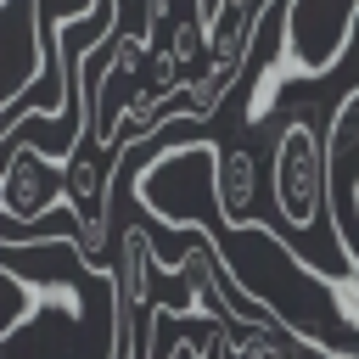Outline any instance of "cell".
Here are the masks:
<instances>
[{"instance_id": "obj_5", "label": "cell", "mask_w": 359, "mask_h": 359, "mask_svg": "<svg viewBox=\"0 0 359 359\" xmlns=\"http://www.w3.org/2000/svg\"><path fill=\"white\" fill-rule=\"evenodd\" d=\"M258 337L275 348V359H353V353H337V348H325L320 337H303L297 325H264Z\"/></svg>"}, {"instance_id": "obj_2", "label": "cell", "mask_w": 359, "mask_h": 359, "mask_svg": "<svg viewBox=\"0 0 359 359\" xmlns=\"http://www.w3.org/2000/svg\"><path fill=\"white\" fill-rule=\"evenodd\" d=\"M135 196L174 230H191L202 219V208L219 213V151L213 146H180L163 151L140 168Z\"/></svg>"}, {"instance_id": "obj_6", "label": "cell", "mask_w": 359, "mask_h": 359, "mask_svg": "<svg viewBox=\"0 0 359 359\" xmlns=\"http://www.w3.org/2000/svg\"><path fill=\"white\" fill-rule=\"evenodd\" d=\"M0 280H6V286H11V292H28V286H22V275H17V269H11V264H6V258H0ZM28 314H34V303H28V297H22V303H17V309H11V314H6V331H0V337H6V342H11V337H17V331H22V320H28Z\"/></svg>"}, {"instance_id": "obj_4", "label": "cell", "mask_w": 359, "mask_h": 359, "mask_svg": "<svg viewBox=\"0 0 359 359\" xmlns=\"http://www.w3.org/2000/svg\"><path fill=\"white\" fill-rule=\"evenodd\" d=\"M252 202H258V157L247 146L219 151V224L224 230H252L258 224Z\"/></svg>"}, {"instance_id": "obj_1", "label": "cell", "mask_w": 359, "mask_h": 359, "mask_svg": "<svg viewBox=\"0 0 359 359\" xmlns=\"http://www.w3.org/2000/svg\"><path fill=\"white\" fill-rule=\"evenodd\" d=\"M269 196L286 230L314 236L331 213V140L309 123L292 118L275 140V168H269Z\"/></svg>"}, {"instance_id": "obj_8", "label": "cell", "mask_w": 359, "mask_h": 359, "mask_svg": "<svg viewBox=\"0 0 359 359\" xmlns=\"http://www.w3.org/2000/svg\"><path fill=\"white\" fill-rule=\"evenodd\" d=\"M353 180H359V174H353Z\"/></svg>"}, {"instance_id": "obj_3", "label": "cell", "mask_w": 359, "mask_h": 359, "mask_svg": "<svg viewBox=\"0 0 359 359\" xmlns=\"http://www.w3.org/2000/svg\"><path fill=\"white\" fill-rule=\"evenodd\" d=\"M67 202V163L56 151L39 146H6L0 163V219H6V241H17L22 224H39L50 208Z\"/></svg>"}, {"instance_id": "obj_7", "label": "cell", "mask_w": 359, "mask_h": 359, "mask_svg": "<svg viewBox=\"0 0 359 359\" xmlns=\"http://www.w3.org/2000/svg\"><path fill=\"white\" fill-rule=\"evenodd\" d=\"M353 208H359V180H353Z\"/></svg>"}]
</instances>
